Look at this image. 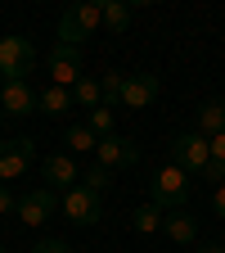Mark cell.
I'll return each mask as SVG.
<instances>
[{"label": "cell", "instance_id": "obj_1", "mask_svg": "<svg viewBox=\"0 0 225 253\" xmlns=\"http://www.w3.org/2000/svg\"><path fill=\"white\" fill-rule=\"evenodd\" d=\"M104 27V14H99V5L95 0H81V5H72V9H63V18H59V45H81L86 37H95V32Z\"/></svg>", "mask_w": 225, "mask_h": 253}, {"label": "cell", "instance_id": "obj_2", "mask_svg": "<svg viewBox=\"0 0 225 253\" xmlns=\"http://www.w3.org/2000/svg\"><path fill=\"white\" fill-rule=\"evenodd\" d=\"M185 199H189V176L180 168H158L153 172V195H149V204L162 208V212H176V208H185Z\"/></svg>", "mask_w": 225, "mask_h": 253}, {"label": "cell", "instance_id": "obj_3", "mask_svg": "<svg viewBox=\"0 0 225 253\" xmlns=\"http://www.w3.org/2000/svg\"><path fill=\"white\" fill-rule=\"evenodd\" d=\"M0 73L5 82H23L27 73H36V45L27 37H0Z\"/></svg>", "mask_w": 225, "mask_h": 253}, {"label": "cell", "instance_id": "obj_4", "mask_svg": "<svg viewBox=\"0 0 225 253\" xmlns=\"http://www.w3.org/2000/svg\"><path fill=\"white\" fill-rule=\"evenodd\" d=\"M207 163H212L207 136L185 131V136H176V140H171V168H180L185 176H189V172H207Z\"/></svg>", "mask_w": 225, "mask_h": 253}, {"label": "cell", "instance_id": "obj_5", "mask_svg": "<svg viewBox=\"0 0 225 253\" xmlns=\"http://www.w3.org/2000/svg\"><path fill=\"white\" fill-rule=\"evenodd\" d=\"M45 73H50L54 86L72 90V86L81 82V50H72V45H54V50L45 54Z\"/></svg>", "mask_w": 225, "mask_h": 253}, {"label": "cell", "instance_id": "obj_6", "mask_svg": "<svg viewBox=\"0 0 225 253\" xmlns=\"http://www.w3.org/2000/svg\"><path fill=\"white\" fill-rule=\"evenodd\" d=\"M54 208H59V195H54V190L50 185H41V190H27V195L18 199V221H23V226H41V221H50L54 217Z\"/></svg>", "mask_w": 225, "mask_h": 253}, {"label": "cell", "instance_id": "obj_7", "mask_svg": "<svg viewBox=\"0 0 225 253\" xmlns=\"http://www.w3.org/2000/svg\"><path fill=\"white\" fill-rule=\"evenodd\" d=\"M41 176H45V185L54 190H63V195H68L72 185H81V168H77V158L72 154H50L45 163H41Z\"/></svg>", "mask_w": 225, "mask_h": 253}, {"label": "cell", "instance_id": "obj_8", "mask_svg": "<svg viewBox=\"0 0 225 253\" xmlns=\"http://www.w3.org/2000/svg\"><path fill=\"white\" fill-rule=\"evenodd\" d=\"M95 154H99V168H108V172H113V168H135V163H140V145L126 140V136H117V131L95 145Z\"/></svg>", "mask_w": 225, "mask_h": 253}, {"label": "cell", "instance_id": "obj_9", "mask_svg": "<svg viewBox=\"0 0 225 253\" xmlns=\"http://www.w3.org/2000/svg\"><path fill=\"white\" fill-rule=\"evenodd\" d=\"M59 208L68 212V221H77V226H95V221H99V195H90L86 185H72L68 195L59 199Z\"/></svg>", "mask_w": 225, "mask_h": 253}, {"label": "cell", "instance_id": "obj_10", "mask_svg": "<svg viewBox=\"0 0 225 253\" xmlns=\"http://www.w3.org/2000/svg\"><path fill=\"white\" fill-rule=\"evenodd\" d=\"M153 100H158V77H153V73H126L122 104H126V109H149Z\"/></svg>", "mask_w": 225, "mask_h": 253}, {"label": "cell", "instance_id": "obj_11", "mask_svg": "<svg viewBox=\"0 0 225 253\" xmlns=\"http://www.w3.org/2000/svg\"><path fill=\"white\" fill-rule=\"evenodd\" d=\"M0 113H9V118L36 113V90L27 82H5V90H0Z\"/></svg>", "mask_w": 225, "mask_h": 253}, {"label": "cell", "instance_id": "obj_12", "mask_svg": "<svg viewBox=\"0 0 225 253\" xmlns=\"http://www.w3.org/2000/svg\"><path fill=\"white\" fill-rule=\"evenodd\" d=\"M162 235L176 240V244H194V240H198V217H189L185 208L167 212V217H162Z\"/></svg>", "mask_w": 225, "mask_h": 253}, {"label": "cell", "instance_id": "obj_13", "mask_svg": "<svg viewBox=\"0 0 225 253\" xmlns=\"http://www.w3.org/2000/svg\"><path fill=\"white\" fill-rule=\"evenodd\" d=\"M99 14H104L108 32H126L131 18H135V5H126V0H99Z\"/></svg>", "mask_w": 225, "mask_h": 253}, {"label": "cell", "instance_id": "obj_14", "mask_svg": "<svg viewBox=\"0 0 225 253\" xmlns=\"http://www.w3.org/2000/svg\"><path fill=\"white\" fill-rule=\"evenodd\" d=\"M225 131V100H207L203 109H198V136H221Z\"/></svg>", "mask_w": 225, "mask_h": 253}, {"label": "cell", "instance_id": "obj_15", "mask_svg": "<svg viewBox=\"0 0 225 253\" xmlns=\"http://www.w3.org/2000/svg\"><path fill=\"white\" fill-rule=\"evenodd\" d=\"M36 109L50 113V118H63V113L72 109V90H63V86H45V90L36 95Z\"/></svg>", "mask_w": 225, "mask_h": 253}, {"label": "cell", "instance_id": "obj_16", "mask_svg": "<svg viewBox=\"0 0 225 253\" xmlns=\"http://www.w3.org/2000/svg\"><path fill=\"white\" fill-rule=\"evenodd\" d=\"M63 145H72V158H77V154H86V149H95V145H99V136H95L86 122H72L68 131H63Z\"/></svg>", "mask_w": 225, "mask_h": 253}, {"label": "cell", "instance_id": "obj_17", "mask_svg": "<svg viewBox=\"0 0 225 253\" xmlns=\"http://www.w3.org/2000/svg\"><path fill=\"white\" fill-rule=\"evenodd\" d=\"M122 86H126V73H117V68H108L99 77V100H104V109L122 104Z\"/></svg>", "mask_w": 225, "mask_h": 253}, {"label": "cell", "instance_id": "obj_18", "mask_svg": "<svg viewBox=\"0 0 225 253\" xmlns=\"http://www.w3.org/2000/svg\"><path fill=\"white\" fill-rule=\"evenodd\" d=\"M162 208H153V204H140L135 208V217H131V226L140 231V235H153V231H162Z\"/></svg>", "mask_w": 225, "mask_h": 253}, {"label": "cell", "instance_id": "obj_19", "mask_svg": "<svg viewBox=\"0 0 225 253\" xmlns=\"http://www.w3.org/2000/svg\"><path fill=\"white\" fill-rule=\"evenodd\" d=\"M23 172H27L23 154H18L14 145H0V185H5V181H14V176H23Z\"/></svg>", "mask_w": 225, "mask_h": 253}, {"label": "cell", "instance_id": "obj_20", "mask_svg": "<svg viewBox=\"0 0 225 253\" xmlns=\"http://www.w3.org/2000/svg\"><path fill=\"white\" fill-rule=\"evenodd\" d=\"M72 104L77 109H99L104 100H99V82H95V77H81L77 86H72Z\"/></svg>", "mask_w": 225, "mask_h": 253}, {"label": "cell", "instance_id": "obj_21", "mask_svg": "<svg viewBox=\"0 0 225 253\" xmlns=\"http://www.w3.org/2000/svg\"><path fill=\"white\" fill-rule=\"evenodd\" d=\"M207 149H212V163H207V172H203V176H207V181H225V131H221V136H212V140H207Z\"/></svg>", "mask_w": 225, "mask_h": 253}, {"label": "cell", "instance_id": "obj_22", "mask_svg": "<svg viewBox=\"0 0 225 253\" xmlns=\"http://www.w3.org/2000/svg\"><path fill=\"white\" fill-rule=\"evenodd\" d=\"M81 185L90 190V195H104V190L113 185V172H108V168H99V163H95V168H86V172H81Z\"/></svg>", "mask_w": 225, "mask_h": 253}, {"label": "cell", "instance_id": "obj_23", "mask_svg": "<svg viewBox=\"0 0 225 253\" xmlns=\"http://www.w3.org/2000/svg\"><path fill=\"white\" fill-rule=\"evenodd\" d=\"M86 126H90L99 140H104V136H113V109H104V104H99V109H90V122H86Z\"/></svg>", "mask_w": 225, "mask_h": 253}, {"label": "cell", "instance_id": "obj_24", "mask_svg": "<svg viewBox=\"0 0 225 253\" xmlns=\"http://www.w3.org/2000/svg\"><path fill=\"white\" fill-rule=\"evenodd\" d=\"M32 253H72V249L63 244V240H41L36 249H32Z\"/></svg>", "mask_w": 225, "mask_h": 253}, {"label": "cell", "instance_id": "obj_25", "mask_svg": "<svg viewBox=\"0 0 225 253\" xmlns=\"http://www.w3.org/2000/svg\"><path fill=\"white\" fill-rule=\"evenodd\" d=\"M14 149L23 154V163H32V158H36V140H27V136H23V140H14Z\"/></svg>", "mask_w": 225, "mask_h": 253}, {"label": "cell", "instance_id": "obj_26", "mask_svg": "<svg viewBox=\"0 0 225 253\" xmlns=\"http://www.w3.org/2000/svg\"><path fill=\"white\" fill-rule=\"evenodd\" d=\"M212 212L225 221V185H216V190H212Z\"/></svg>", "mask_w": 225, "mask_h": 253}, {"label": "cell", "instance_id": "obj_27", "mask_svg": "<svg viewBox=\"0 0 225 253\" xmlns=\"http://www.w3.org/2000/svg\"><path fill=\"white\" fill-rule=\"evenodd\" d=\"M14 208H18V199L9 195V190H5V185H0V217H5V212H14Z\"/></svg>", "mask_w": 225, "mask_h": 253}, {"label": "cell", "instance_id": "obj_28", "mask_svg": "<svg viewBox=\"0 0 225 253\" xmlns=\"http://www.w3.org/2000/svg\"><path fill=\"white\" fill-rule=\"evenodd\" d=\"M198 253H225V244H203Z\"/></svg>", "mask_w": 225, "mask_h": 253}, {"label": "cell", "instance_id": "obj_29", "mask_svg": "<svg viewBox=\"0 0 225 253\" xmlns=\"http://www.w3.org/2000/svg\"><path fill=\"white\" fill-rule=\"evenodd\" d=\"M0 253H5V244H0Z\"/></svg>", "mask_w": 225, "mask_h": 253}]
</instances>
